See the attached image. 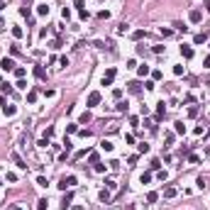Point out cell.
<instances>
[{
    "label": "cell",
    "instance_id": "cell-31",
    "mask_svg": "<svg viewBox=\"0 0 210 210\" xmlns=\"http://www.w3.org/2000/svg\"><path fill=\"white\" fill-rule=\"evenodd\" d=\"M139 181H142V183H149V181H151V174H149V171H147V174H142Z\"/></svg>",
    "mask_w": 210,
    "mask_h": 210
},
{
    "label": "cell",
    "instance_id": "cell-34",
    "mask_svg": "<svg viewBox=\"0 0 210 210\" xmlns=\"http://www.w3.org/2000/svg\"><path fill=\"white\" fill-rule=\"evenodd\" d=\"M105 186H107V191H112V188H117V183H115L112 178H107V181H105Z\"/></svg>",
    "mask_w": 210,
    "mask_h": 210
},
{
    "label": "cell",
    "instance_id": "cell-22",
    "mask_svg": "<svg viewBox=\"0 0 210 210\" xmlns=\"http://www.w3.org/2000/svg\"><path fill=\"white\" fill-rule=\"evenodd\" d=\"M188 164H200V156L198 154H188Z\"/></svg>",
    "mask_w": 210,
    "mask_h": 210
},
{
    "label": "cell",
    "instance_id": "cell-16",
    "mask_svg": "<svg viewBox=\"0 0 210 210\" xmlns=\"http://www.w3.org/2000/svg\"><path fill=\"white\" fill-rule=\"evenodd\" d=\"M193 42H196V44H203V42H208V34H205V32H200V34L193 37Z\"/></svg>",
    "mask_w": 210,
    "mask_h": 210
},
{
    "label": "cell",
    "instance_id": "cell-42",
    "mask_svg": "<svg viewBox=\"0 0 210 210\" xmlns=\"http://www.w3.org/2000/svg\"><path fill=\"white\" fill-rule=\"evenodd\" d=\"M147 34V32H144V30H137V32H135V34H132V39H142V37Z\"/></svg>",
    "mask_w": 210,
    "mask_h": 210
},
{
    "label": "cell",
    "instance_id": "cell-51",
    "mask_svg": "<svg viewBox=\"0 0 210 210\" xmlns=\"http://www.w3.org/2000/svg\"><path fill=\"white\" fill-rule=\"evenodd\" d=\"M149 166H151V169H159V166H161V161H159V159H151V164H149Z\"/></svg>",
    "mask_w": 210,
    "mask_h": 210
},
{
    "label": "cell",
    "instance_id": "cell-24",
    "mask_svg": "<svg viewBox=\"0 0 210 210\" xmlns=\"http://www.w3.org/2000/svg\"><path fill=\"white\" fill-rule=\"evenodd\" d=\"M127 110H130V105H127V103H122V100L117 103V112H127Z\"/></svg>",
    "mask_w": 210,
    "mask_h": 210
},
{
    "label": "cell",
    "instance_id": "cell-54",
    "mask_svg": "<svg viewBox=\"0 0 210 210\" xmlns=\"http://www.w3.org/2000/svg\"><path fill=\"white\" fill-rule=\"evenodd\" d=\"M122 210H135V205H125V208H122Z\"/></svg>",
    "mask_w": 210,
    "mask_h": 210
},
{
    "label": "cell",
    "instance_id": "cell-14",
    "mask_svg": "<svg viewBox=\"0 0 210 210\" xmlns=\"http://www.w3.org/2000/svg\"><path fill=\"white\" fill-rule=\"evenodd\" d=\"M71 200H73V193H66V196H64V200H61V208L66 210L71 205Z\"/></svg>",
    "mask_w": 210,
    "mask_h": 210
},
{
    "label": "cell",
    "instance_id": "cell-10",
    "mask_svg": "<svg viewBox=\"0 0 210 210\" xmlns=\"http://www.w3.org/2000/svg\"><path fill=\"white\" fill-rule=\"evenodd\" d=\"M37 15H42V17H46V15H49V5H46V2H42V5H37Z\"/></svg>",
    "mask_w": 210,
    "mask_h": 210
},
{
    "label": "cell",
    "instance_id": "cell-21",
    "mask_svg": "<svg viewBox=\"0 0 210 210\" xmlns=\"http://www.w3.org/2000/svg\"><path fill=\"white\" fill-rule=\"evenodd\" d=\"M174 130L178 132V135H186V125H183V122H176V125H174Z\"/></svg>",
    "mask_w": 210,
    "mask_h": 210
},
{
    "label": "cell",
    "instance_id": "cell-26",
    "mask_svg": "<svg viewBox=\"0 0 210 210\" xmlns=\"http://www.w3.org/2000/svg\"><path fill=\"white\" fill-rule=\"evenodd\" d=\"M198 112H200V110H198V105H193V107L188 110V117H198Z\"/></svg>",
    "mask_w": 210,
    "mask_h": 210
},
{
    "label": "cell",
    "instance_id": "cell-5",
    "mask_svg": "<svg viewBox=\"0 0 210 210\" xmlns=\"http://www.w3.org/2000/svg\"><path fill=\"white\" fill-rule=\"evenodd\" d=\"M95 105H100V93H98V91H93V93L88 95V107H95Z\"/></svg>",
    "mask_w": 210,
    "mask_h": 210
},
{
    "label": "cell",
    "instance_id": "cell-33",
    "mask_svg": "<svg viewBox=\"0 0 210 210\" xmlns=\"http://www.w3.org/2000/svg\"><path fill=\"white\" fill-rule=\"evenodd\" d=\"M137 159H139V156H137V154H132V156L127 159V166H135V164H137Z\"/></svg>",
    "mask_w": 210,
    "mask_h": 210
},
{
    "label": "cell",
    "instance_id": "cell-45",
    "mask_svg": "<svg viewBox=\"0 0 210 210\" xmlns=\"http://www.w3.org/2000/svg\"><path fill=\"white\" fill-rule=\"evenodd\" d=\"M159 32H161V37H171V34H174V32H171V30H166V27H161Z\"/></svg>",
    "mask_w": 210,
    "mask_h": 210
},
{
    "label": "cell",
    "instance_id": "cell-23",
    "mask_svg": "<svg viewBox=\"0 0 210 210\" xmlns=\"http://www.w3.org/2000/svg\"><path fill=\"white\" fill-rule=\"evenodd\" d=\"M25 73H27V71L22 69V66H15V76H17V78H25Z\"/></svg>",
    "mask_w": 210,
    "mask_h": 210
},
{
    "label": "cell",
    "instance_id": "cell-7",
    "mask_svg": "<svg viewBox=\"0 0 210 210\" xmlns=\"http://www.w3.org/2000/svg\"><path fill=\"white\" fill-rule=\"evenodd\" d=\"M181 56H183V59H193V46L183 44V46H181Z\"/></svg>",
    "mask_w": 210,
    "mask_h": 210
},
{
    "label": "cell",
    "instance_id": "cell-55",
    "mask_svg": "<svg viewBox=\"0 0 210 210\" xmlns=\"http://www.w3.org/2000/svg\"><path fill=\"white\" fill-rule=\"evenodd\" d=\"M10 210H22V208H20V205H12V208H10Z\"/></svg>",
    "mask_w": 210,
    "mask_h": 210
},
{
    "label": "cell",
    "instance_id": "cell-18",
    "mask_svg": "<svg viewBox=\"0 0 210 210\" xmlns=\"http://www.w3.org/2000/svg\"><path fill=\"white\" fill-rule=\"evenodd\" d=\"M88 161H91V164H98V161H100L98 151H88Z\"/></svg>",
    "mask_w": 210,
    "mask_h": 210
},
{
    "label": "cell",
    "instance_id": "cell-36",
    "mask_svg": "<svg viewBox=\"0 0 210 210\" xmlns=\"http://www.w3.org/2000/svg\"><path fill=\"white\" fill-rule=\"evenodd\" d=\"M93 169H95V171H98V174H105V164H100V161H98V164H95V166H93Z\"/></svg>",
    "mask_w": 210,
    "mask_h": 210
},
{
    "label": "cell",
    "instance_id": "cell-29",
    "mask_svg": "<svg viewBox=\"0 0 210 210\" xmlns=\"http://www.w3.org/2000/svg\"><path fill=\"white\" fill-rule=\"evenodd\" d=\"M137 73H139L142 78H144V76H147V73H149V66H147V64H144V66H139V69H137Z\"/></svg>",
    "mask_w": 210,
    "mask_h": 210
},
{
    "label": "cell",
    "instance_id": "cell-28",
    "mask_svg": "<svg viewBox=\"0 0 210 210\" xmlns=\"http://www.w3.org/2000/svg\"><path fill=\"white\" fill-rule=\"evenodd\" d=\"M37 183H39V186H42V188H46V186H49V181H46V178H44V176H37Z\"/></svg>",
    "mask_w": 210,
    "mask_h": 210
},
{
    "label": "cell",
    "instance_id": "cell-44",
    "mask_svg": "<svg viewBox=\"0 0 210 210\" xmlns=\"http://www.w3.org/2000/svg\"><path fill=\"white\" fill-rule=\"evenodd\" d=\"M98 17H100V20H107V17H110V12H107V10H100V12H98Z\"/></svg>",
    "mask_w": 210,
    "mask_h": 210
},
{
    "label": "cell",
    "instance_id": "cell-57",
    "mask_svg": "<svg viewBox=\"0 0 210 210\" xmlns=\"http://www.w3.org/2000/svg\"><path fill=\"white\" fill-rule=\"evenodd\" d=\"M205 7H208V12H210V2H205Z\"/></svg>",
    "mask_w": 210,
    "mask_h": 210
},
{
    "label": "cell",
    "instance_id": "cell-3",
    "mask_svg": "<svg viewBox=\"0 0 210 210\" xmlns=\"http://www.w3.org/2000/svg\"><path fill=\"white\" fill-rule=\"evenodd\" d=\"M127 91H130L132 95H139V93H142V83H139V81H132V83H127Z\"/></svg>",
    "mask_w": 210,
    "mask_h": 210
},
{
    "label": "cell",
    "instance_id": "cell-27",
    "mask_svg": "<svg viewBox=\"0 0 210 210\" xmlns=\"http://www.w3.org/2000/svg\"><path fill=\"white\" fill-rule=\"evenodd\" d=\"M86 122H91V112H88V110L81 115V125H86Z\"/></svg>",
    "mask_w": 210,
    "mask_h": 210
},
{
    "label": "cell",
    "instance_id": "cell-49",
    "mask_svg": "<svg viewBox=\"0 0 210 210\" xmlns=\"http://www.w3.org/2000/svg\"><path fill=\"white\" fill-rule=\"evenodd\" d=\"M17 88H20V91H25V88H27V81H22V78H20V81H17Z\"/></svg>",
    "mask_w": 210,
    "mask_h": 210
},
{
    "label": "cell",
    "instance_id": "cell-8",
    "mask_svg": "<svg viewBox=\"0 0 210 210\" xmlns=\"http://www.w3.org/2000/svg\"><path fill=\"white\" fill-rule=\"evenodd\" d=\"M12 161L17 164V169H27V164H25V159L17 154V151H12Z\"/></svg>",
    "mask_w": 210,
    "mask_h": 210
},
{
    "label": "cell",
    "instance_id": "cell-15",
    "mask_svg": "<svg viewBox=\"0 0 210 210\" xmlns=\"http://www.w3.org/2000/svg\"><path fill=\"white\" fill-rule=\"evenodd\" d=\"M2 110H5V115H7V117H12V115L17 112V107H15V105H2Z\"/></svg>",
    "mask_w": 210,
    "mask_h": 210
},
{
    "label": "cell",
    "instance_id": "cell-20",
    "mask_svg": "<svg viewBox=\"0 0 210 210\" xmlns=\"http://www.w3.org/2000/svg\"><path fill=\"white\" fill-rule=\"evenodd\" d=\"M100 149H103V151H112V142L103 139V142H100Z\"/></svg>",
    "mask_w": 210,
    "mask_h": 210
},
{
    "label": "cell",
    "instance_id": "cell-38",
    "mask_svg": "<svg viewBox=\"0 0 210 210\" xmlns=\"http://www.w3.org/2000/svg\"><path fill=\"white\" fill-rule=\"evenodd\" d=\"M112 98H115V100H120V98H122V91H120V88H115V91H112Z\"/></svg>",
    "mask_w": 210,
    "mask_h": 210
},
{
    "label": "cell",
    "instance_id": "cell-12",
    "mask_svg": "<svg viewBox=\"0 0 210 210\" xmlns=\"http://www.w3.org/2000/svg\"><path fill=\"white\" fill-rule=\"evenodd\" d=\"M176 193H178V191H176L174 186H166V188H164V198H174Z\"/></svg>",
    "mask_w": 210,
    "mask_h": 210
},
{
    "label": "cell",
    "instance_id": "cell-41",
    "mask_svg": "<svg viewBox=\"0 0 210 210\" xmlns=\"http://www.w3.org/2000/svg\"><path fill=\"white\" fill-rule=\"evenodd\" d=\"M196 183H198V188H205V178H203V176H198V178H196Z\"/></svg>",
    "mask_w": 210,
    "mask_h": 210
},
{
    "label": "cell",
    "instance_id": "cell-37",
    "mask_svg": "<svg viewBox=\"0 0 210 210\" xmlns=\"http://www.w3.org/2000/svg\"><path fill=\"white\" fill-rule=\"evenodd\" d=\"M156 178H159V181H166V178H169V171H159Z\"/></svg>",
    "mask_w": 210,
    "mask_h": 210
},
{
    "label": "cell",
    "instance_id": "cell-17",
    "mask_svg": "<svg viewBox=\"0 0 210 210\" xmlns=\"http://www.w3.org/2000/svg\"><path fill=\"white\" fill-rule=\"evenodd\" d=\"M37 95H39V91H37V88H34V91H30V93H27V103L32 105V103L37 100Z\"/></svg>",
    "mask_w": 210,
    "mask_h": 210
},
{
    "label": "cell",
    "instance_id": "cell-53",
    "mask_svg": "<svg viewBox=\"0 0 210 210\" xmlns=\"http://www.w3.org/2000/svg\"><path fill=\"white\" fill-rule=\"evenodd\" d=\"M203 64H205V69H210V56H205V61H203Z\"/></svg>",
    "mask_w": 210,
    "mask_h": 210
},
{
    "label": "cell",
    "instance_id": "cell-43",
    "mask_svg": "<svg viewBox=\"0 0 210 210\" xmlns=\"http://www.w3.org/2000/svg\"><path fill=\"white\" fill-rule=\"evenodd\" d=\"M171 144H174V135L169 132V135H166V144H164V147H171Z\"/></svg>",
    "mask_w": 210,
    "mask_h": 210
},
{
    "label": "cell",
    "instance_id": "cell-52",
    "mask_svg": "<svg viewBox=\"0 0 210 210\" xmlns=\"http://www.w3.org/2000/svg\"><path fill=\"white\" fill-rule=\"evenodd\" d=\"M125 142L127 144H135V135H125Z\"/></svg>",
    "mask_w": 210,
    "mask_h": 210
},
{
    "label": "cell",
    "instance_id": "cell-11",
    "mask_svg": "<svg viewBox=\"0 0 210 210\" xmlns=\"http://www.w3.org/2000/svg\"><path fill=\"white\" fill-rule=\"evenodd\" d=\"M12 37H15V39H22V37H25V30H22L20 25H15V27H12Z\"/></svg>",
    "mask_w": 210,
    "mask_h": 210
},
{
    "label": "cell",
    "instance_id": "cell-56",
    "mask_svg": "<svg viewBox=\"0 0 210 210\" xmlns=\"http://www.w3.org/2000/svg\"><path fill=\"white\" fill-rule=\"evenodd\" d=\"M2 7H5V2H2V0H0V10H2Z\"/></svg>",
    "mask_w": 210,
    "mask_h": 210
},
{
    "label": "cell",
    "instance_id": "cell-39",
    "mask_svg": "<svg viewBox=\"0 0 210 210\" xmlns=\"http://www.w3.org/2000/svg\"><path fill=\"white\" fill-rule=\"evenodd\" d=\"M44 137H46V139L54 137V127H46V130H44Z\"/></svg>",
    "mask_w": 210,
    "mask_h": 210
},
{
    "label": "cell",
    "instance_id": "cell-13",
    "mask_svg": "<svg viewBox=\"0 0 210 210\" xmlns=\"http://www.w3.org/2000/svg\"><path fill=\"white\" fill-rule=\"evenodd\" d=\"M98 198H100V203H107V200H110V191H107V188H103V191L98 193Z\"/></svg>",
    "mask_w": 210,
    "mask_h": 210
},
{
    "label": "cell",
    "instance_id": "cell-6",
    "mask_svg": "<svg viewBox=\"0 0 210 210\" xmlns=\"http://www.w3.org/2000/svg\"><path fill=\"white\" fill-rule=\"evenodd\" d=\"M188 20H191L193 25H198V22L203 20V12H200V10H191V15H188Z\"/></svg>",
    "mask_w": 210,
    "mask_h": 210
},
{
    "label": "cell",
    "instance_id": "cell-30",
    "mask_svg": "<svg viewBox=\"0 0 210 210\" xmlns=\"http://www.w3.org/2000/svg\"><path fill=\"white\" fill-rule=\"evenodd\" d=\"M37 147H39V149H44V147H49V139H46V137H42V139L37 142Z\"/></svg>",
    "mask_w": 210,
    "mask_h": 210
},
{
    "label": "cell",
    "instance_id": "cell-35",
    "mask_svg": "<svg viewBox=\"0 0 210 210\" xmlns=\"http://www.w3.org/2000/svg\"><path fill=\"white\" fill-rule=\"evenodd\" d=\"M61 17H64V20H71V10H69V7L61 10Z\"/></svg>",
    "mask_w": 210,
    "mask_h": 210
},
{
    "label": "cell",
    "instance_id": "cell-1",
    "mask_svg": "<svg viewBox=\"0 0 210 210\" xmlns=\"http://www.w3.org/2000/svg\"><path fill=\"white\" fill-rule=\"evenodd\" d=\"M73 186H76V176H73V174L64 176V178H61V183H59V188H61V191H66V188H73Z\"/></svg>",
    "mask_w": 210,
    "mask_h": 210
},
{
    "label": "cell",
    "instance_id": "cell-48",
    "mask_svg": "<svg viewBox=\"0 0 210 210\" xmlns=\"http://www.w3.org/2000/svg\"><path fill=\"white\" fill-rule=\"evenodd\" d=\"M183 71H186V69H183V66H181V64H178V66H174V73H176V76H181V73H183Z\"/></svg>",
    "mask_w": 210,
    "mask_h": 210
},
{
    "label": "cell",
    "instance_id": "cell-46",
    "mask_svg": "<svg viewBox=\"0 0 210 210\" xmlns=\"http://www.w3.org/2000/svg\"><path fill=\"white\" fill-rule=\"evenodd\" d=\"M66 132H69V135H73V132H78V125H69V127H66Z\"/></svg>",
    "mask_w": 210,
    "mask_h": 210
},
{
    "label": "cell",
    "instance_id": "cell-58",
    "mask_svg": "<svg viewBox=\"0 0 210 210\" xmlns=\"http://www.w3.org/2000/svg\"><path fill=\"white\" fill-rule=\"evenodd\" d=\"M25 2H30V0H25Z\"/></svg>",
    "mask_w": 210,
    "mask_h": 210
},
{
    "label": "cell",
    "instance_id": "cell-4",
    "mask_svg": "<svg viewBox=\"0 0 210 210\" xmlns=\"http://www.w3.org/2000/svg\"><path fill=\"white\" fill-rule=\"evenodd\" d=\"M0 69H2V71H15V61H12V59H7V56H5V59H0Z\"/></svg>",
    "mask_w": 210,
    "mask_h": 210
},
{
    "label": "cell",
    "instance_id": "cell-32",
    "mask_svg": "<svg viewBox=\"0 0 210 210\" xmlns=\"http://www.w3.org/2000/svg\"><path fill=\"white\" fill-rule=\"evenodd\" d=\"M20 15H25V17H30L32 12H30V7H27V5H22V7H20Z\"/></svg>",
    "mask_w": 210,
    "mask_h": 210
},
{
    "label": "cell",
    "instance_id": "cell-2",
    "mask_svg": "<svg viewBox=\"0 0 210 210\" xmlns=\"http://www.w3.org/2000/svg\"><path fill=\"white\" fill-rule=\"evenodd\" d=\"M115 76H117V71H115V69H107V71H105V76H103V86H112Z\"/></svg>",
    "mask_w": 210,
    "mask_h": 210
},
{
    "label": "cell",
    "instance_id": "cell-47",
    "mask_svg": "<svg viewBox=\"0 0 210 210\" xmlns=\"http://www.w3.org/2000/svg\"><path fill=\"white\" fill-rule=\"evenodd\" d=\"M147 151H149V144H144V142H142V144H139V154H147Z\"/></svg>",
    "mask_w": 210,
    "mask_h": 210
},
{
    "label": "cell",
    "instance_id": "cell-40",
    "mask_svg": "<svg viewBox=\"0 0 210 210\" xmlns=\"http://www.w3.org/2000/svg\"><path fill=\"white\" fill-rule=\"evenodd\" d=\"M110 169H112V171H117V169H120V161H117V159H112V161H110Z\"/></svg>",
    "mask_w": 210,
    "mask_h": 210
},
{
    "label": "cell",
    "instance_id": "cell-9",
    "mask_svg": "<svg viewBox=\"0 0 210 210\" xmlns=\"http://www.w3.org/2000/svg\"><path fill=\"white\" fill-rule=\"evenodd\" d=\"M34 76L39 78V81H46V71H44V66L37 64V66H34Z\"/></svg>",
    "mask_w": 210,
    "mask_h": 210
},
{
    "label": "cell",
    "instance_id": "cell-50",
    "mask_svg": "<svg viewBox=\"0 0 210 210\" xmlns=\"http://www.w3.org/2000/svg\"><path fill=\"white\" fill-rule=\"evenodd\" d=\"M44 95H46V98H54V95H56V91H51V88L46 91V88H44Z\"/></svg>",
    "mask_w": 210,
    "mask_h": 210
},
{
    "label": "cell",
    "instance_id": "cell-19",
    "mask_svg": "<svg viewBox=\"0 0 210 210\" xmlns=\"http://www.w3.org/2000/svg\"><path fill=\"white\" fill-rule=\"evenodd\" d=\"M156 200H159V193H156V191L147 193V203H156Z\"/></svg>",
    "mask_w": 210,
    "mask_h": 210
},
{
    "label": "cell",
    "instance_id": "cell-25",
    "mask_svg": "<svg viewBox=\"0 0 210 210\" xmlns=\"http://www.w3.org/2000/svg\"><path fill=\"white\" fill-rule=\"evenodd\" d=\"M46 205H49V203H46V198H42V200H37V210H46Z\"/></svg>",
    "mask_w": 210,
    "mask_h": 210
}]
</instances>
